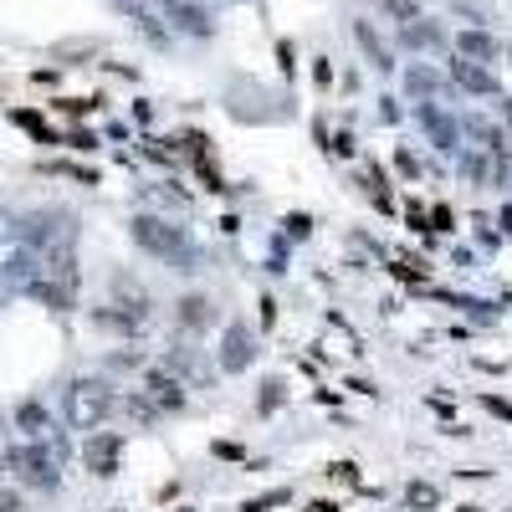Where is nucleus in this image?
<instances>
[{
  "label": "nucleus",
  "mask_w": 512,
  "mask_h": 512,
  "mask_svg": "<svg viewBox=\"0 0 512 512\" xmlns=\"http://www.w3.org/2000/svg\"><path fill=\"white\" fill-rule=\"evenodd\" d=\"M113 451H118V436H103V441H93V451H88V456H93V466H98L103 477H108V461H113Z\"/></svg>",
  "instance_id": "39448f33"
},
{
  "label": "nucleus",
  "mask_w": 512,
  "mask_h": 512,
  "mask_svg": "<svg viewBox=\"0 0 512 512\" xmlns=\"http://www.w3.org/2000/svg\"><path fill=\"white\" fill-rule=\"evenodd\" d=\"M461 82H466V88H487V77H482V72H472V67H461Z\"/></svg>",
  "instance_id": "0eeeda50"
},
{
  "label": "nucleus",
  "mask_w": 512,
  "mask_h": 512,
  "mask_svg": "<svg viewBox=\"0 0 512 512\" xmlns=\"http://www.w3.org/2000/svg\"><path fill=\"white\" fill-rule=\"evenodd\" d=\"M11 472H16L21 482H31V487H57V461H52L47 451H36V446L11 451Z\"/></svg>",
  "instance_id": "7ed1b4c3"
},
{
  "label": "nucleus",
  "mask_w": 512,
  "mask_h": 512,
  "mask_svg": "<svg viewBox=\"0 0 512 512\" xmlns=\"http://www.w3.org/2000/svg\"><path fill=\"white\" fill-rule=\"evenodd\" d=\"M134 241H139L144 251H154V256H169L175 267H190V241H185L175 226L154 221V216H139V221H134Z\"/></svg>",
  "instance_id": "f257e3e1"
},
{
  "label": "nucleus",
  "mask_w": 512,
  "mask_h": 512,
  "mask_svg": "<svg viewBox=\"0 0 512 512\" xmlns=\"http://www.w3.org/2000/svg\"><path fill=\"white\" fill-rule=\"evenodd\" d=\"M246 359H251V338H246V328H231V333H226V359H221V364H226V369H241Z\"/></svg>",
  "instance_id": "20e7f679"
},
{
  "label": "nucleus",
  "mask_w": 512,
  "mask_h": 512,
  "mask_svg": "<svg viewBox=\"0 0 512 512\" xmlns=\"http://www.w3.org/2000/svg\"><path fill=\"white\" fill-rule=\"evenodd\" d=\"M21 425H26V436H41V431H47V410H41V405H21Z\"/></svg>",
  "instance_id": "423d86ee"
},
{
  "label": "nucleus",
  "mask_w": 512,
  "mask_h": 512,
  "mask_svg": "<svg viewBox=\"0 0 512 512\" xmlns=\"http://www.w3.org/2000/svg\"><path fill=\"white\" fill-rule=\"evenodd\" d=\"M0 512H11V497H0Z\"/></svg>",
  "instance_id": "6e6552de"
},
{
  "label": "nucleus",
  "mask_w": 512,
  "mask_h": 512,
  "mask_svg": "<svg viewBox=\"0 0 512 512\" xmlns=\"http://www.w3.org/2000/svg\"><path fill=\"white\" fill-rule=\"evenodd\" d=\"M113 410V395H108V384H77L72 390V400H67V415H72V425H82V431H93V425L103 420Z\"/></svg>",
  "instance_id": "f03ea898"
}]
</instances>
